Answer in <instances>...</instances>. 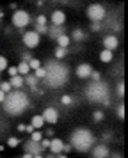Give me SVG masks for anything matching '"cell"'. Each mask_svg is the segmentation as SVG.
I'll return each mask as SVG.
<instances>
[{
    "label": "cell",
    "mask_w": 128,
    "mask_h": 158,
    "mask_svg": "<svg viewBox=\"0 0 128 158\" xmlns=\"http://www.w3.org/2000/svg\"><path fill=\"white\" fill-rule=\"evenodd\" d=\"M43 68L46 71V77H45L46 87H50V89H61V87H64L68 84V80H70V68L64 62L53 59V60H48Z\"/></svg>",
    "instance_id": "cell-1"
},
{
    "label": "cell",
    "mask_w": 128,
    "mask_h": 158,
    "mask_svg": "<svg viewBox=\"0 0 128 158\" xmlns=\"http://www.w3.org/2000/svg\"><path fill=\"white\" fill-rule=\"evenodd\" d=\"M28 107H30L28 94L23 93L21 89H13L9 94H6V100L2 103L4 112L9 115H21Z\"/></svg>",
    "instance_id": "cell-2"
},
{
    "label": "cell",
    "mask_w": 128,
    "mask_h": 158,
    "mask_svg": "<svg viewBox=\"0 0 128 158\" xmlns=\"http://www.w3.org/2000/svg\"><path fill=\"white\" fill-rule=\"evenodd\" d=\"M96 144V137L92 135L89 128H75L70 135V146L71 149L78 151V153H87L91 148Z\"/></svg>",
    "instance_id": "cell-3"
},
{
    "label": "cell",
    "mask_w": 128,
    "mask_h": 158,
    "mask_svg": "<svg viewBox=\"0 0 128 158\" xmlns=\"http://www.w3.org/2000/svg\"><path fill=\"white\" fill-rule=\"evenodd\" d=\"M85 98L89 100V103H98V105H109L110 103V89L103 80L100 82H91L85 87Z\"/></svg>",
    "instance_id": "cell-4"
},
{
    "label": "cell",
    "mask_w": 128,
    "mask_h": 158,
    "mask_svg": "<svg viewBox=\"0 0 128 158\" xmlns=\"http://www.w3.org/2000/svg\"><path fill=\"white\" fill-rule=\"evenodd\" d=\"M87 18L91 20V23H101L107 18V9L103 4L94 2L87 7Z\"/></svg>",
    "instance_id": "cell-5"
},
{
    "label": "cell",
    "mask_w": 128,
    "mask_h": 158,
    "mask_svg": "<svg viewBox=\"0 0 128 158\" xmlns=\"http://www.w3.org/2000/svg\"><path fill=\"white\" fill-rule=\"evenodd\" d=\"M11 22L16 29H25L28 23L32 22V18L28 15L27 11H23V9H18V11H14L13 16H11Z\"/></svg>",
    "instance_id": "cell-6"
},
{
    "label": "cell",
    "mask_w": 128,
    "mask_h": 158,
    "mask_svg": "<svg viewBox=\"0 0 128 158\" xmlns=\"http://www.w3.org/2000/svg\"><path fill=\"white\" fill-rule=\"evenodd\" d=\"M39 41H41V36H37L34 30H27V32L23 34V44L27 46L28 50L36 48V46L39 44Z\"/></svg>",
    "instance_id": "cell-7"
},
{
    "label": "cell",
    "mask_w": 128,
    "mask_h": 158,
    "mask_svg": "<svg viewBox=\"0 0 128 158\" xmlns=\"http://www.w3.org/2000/svg\"><path fill=\"white\" fill-rule=\"evenodd\" d=\"M41 115H43V119H45V123H48V124H55L59 121V110L53 107H46L43 110Z\"/></svg>",
    "instance_id": "cell-8"
},
{
    "label": "cell",
    "mask_w": 128,
    "mask_h": 158,
    "mask_svg": "<svg viewBox=\"0 0 128 158\" xmlns=\"http://www.w3.org/2000/svg\"><path fill=\"white\" fill-rule=\"evenodd\" d=\"M91 151H92V158H109V155H110V149H109L107 144H94Z\"/></svg>",
    "instance_id": "cell-9"
},
{
    "label": "cell",
    "mask_w": 128,
    "mask_h": 158,
    "mask_svg": "<svg viewBox=\"0 0 128 158\" xmlns=\"http://www.w3.org/2000/svg\"><path fill=\"white\" fill-rule=\"evenodd\" d=\"M91 73H92V66L89 64V62H82V64H78L77 69H75V75H77L80 80L89 78V77H91Z\"/></svg>",
    "instance_id": "cell-10"
},
{
    "label": "cell",
    "mask_w": 128,
    "mask_h": 158,
    "mask_svg": "<svg viewBox=\"0 0 128 158\" xmlns=\"http://www.w3.org/2000/svg\"><path fill=\"white\" fill-rule=\"evenodd\" d=\"M23 149H25V153H30L32 156H34V155H41L43 151H45L41 148V142H34V140H30V139L23 144Z\"/></svg>",
    "instance_id": "cell-11"
},
{
    "label": "cell",
    "mask_w": 128,
    "mask_h": 158,
    "mask_svg": "<svg viewBox=\"0 0 128 158\" xmlns=\"http://www.w3.org/2000/svg\"><path fill=\"white\" fill-rule=\"evenodd\" d=\"M117 46H119V39L114 36V34H110V36H107L103 39V50H109L114 53V52L117 50Z\"/></svg>",
    "instance_id": "cell-12"
},
{
    "label": "cell",
    "mask_w": 128,
    "mask_h": 158,
    "mask_svg": "<svg viewBox=\"0 0 128 158\" xmlns=\"http://www.w3.org/2000/svg\"><path fill=\"white\" fill-rule=\"evenodd\" d=\"M50 22H52V25H55V27H62L64 22H66V15H64V11L55 9V11L52 13V16H50Z\"/></svg>",
    "instance_id": "cell-13"
},
{
    "label": "cell",
    "mask_w": 128,
    "mask_h": 158,
    "mask_svg": "<svg viewBox=\"0 0 128 158\" xmlns=\"http://www.w3.org/2000/svg\"><path fill=\"white\" fill-rule=\"evenodd\" d=\"M62 148H64V140L62 139H50V153L52 155H61L62 153Z\"/></svg>",
    "instance_id": "cell-14"
},
{
    "label": "cell",
    "mask_w": 128,
    "mask_h": 158,
    "mask_svg": "<svg viewBox=\"0 0 128 158\" xmlns=\"http://www.w3.org/2000/svg\"><path fill=\"white\" fill-rule=\"evenodd\" d=\"M23 84H25V85H28V89H30L32 93H41V91L37 89V84H39V80L36 78L32 73H28L27 77H23Z\"/></svg>",
    "instance_id": "cell-15"
},
{
    "label": "cell",
    "mask_w": 128,
    "mask_h": 158,
    "mask_svg": "<svg viewBox=\"0 0 128 158\" xmlns=\"http://www.w3.org/2000/svg\"><path fill=\"white\" fill-rule=\"evenodd\" d=\"M64 34H66V29H64V25H62V27H55V25H50L48 30H46V36H48L50 39H53V41H55L57 37L64 36Z\"/></svg>",
    "instance_id": "cell-16"
},
{
    "label": "cell",
    "mask_w": 128,
    "mask_h": 158,
    "mask_svg": "<svg viewBox=\"0 0 128 158\" xmlns=\"http://www.w3.org/2000/svg\"><path fill=\"white\" fill-rule=\"evenodd\" d=\"M71 41H75V43H82L87 39V34H85V30L82 29H73L71 30V36H70Z\"/></svg>",
    "instance_id": "cell-17"
},
{
    "label": "cell",
    "mask_w": 128,
    "mask_h": 158,
    "mask_svg": "<svg viewBox=\"0 0 128 158\" xmlns=\"http://www.w3.org/2000/svg\"><path fill=\"white\" fill-rule=\"evenodd\" d=\"M55 43H57V46H59V48H66V50H68V46L71 44V39H70V36H68V34H64V36L57 37Z\"/></svg>",
    "instance_id": "cell-18"
},
{
    "label": "cell",
    "mask_w": 128,
    "mask_h": 158,
    "mask_svg": "<svg viewBox=\"0 0 128 158\" xmlns=\"http://www.w3.org/2000/svg\"><path fill=\"white\" fill-rule=\"evenodd\" d=\"M30 124H32L36 130H43V126H45L46 123H45V119H43V115L39 114V115H32V121H30Z\"/></svg>",
    "instance_id": "cell-19"
},
{
    "label": "cell",
    "mask_w": 128,
    "mask_h": 158,
    "mask_svg": "<svg viewBox=\"0 0 128 158\" xmlns=\"http://www.w3.org/2000/svg\"><path fill=\"white\" fill-rule=\"evenodd\" d=\"M9 84H11V87H13V89H21V87L25 85V84H23V77H21V75L11 77V80H9Z\"/></svg>",
    "instance_id": "cell-20"
},
{
    "label": "cell",
    "mask_w": 128,
    "mask_h": 158,
    "mask_svg": "<svg viewBox=\"0 0 128 158\" xmlns=\"http://www.w3.org/2000/svg\"><path fill=\"white\" fill-rule=\"evenodd\" d=\"M16 69H18V75H21V77H27L28 73H32L27 62H20V64L16 66Z\"/></svg>",
    "instance_id": "cell-21"
},
{
    "label": "cell",
    "mask_w": 128,
    "mask_h": 158,
    "mask_svg": "<svg viewBox=\"0 0 128 158\" xmlns=\"http://www.w3.org/2000/svg\"><path fill=\"white\" fill-rule=\"evenodd\" d=\"M114 59V53L112 52H109V50H101L100 52V60H101V62H110V60H112Z\"/></svg>",
    "instance_id": "cell-22"
},
{
    "label": "cell",
    "mask_w": 128,
    "mask_h": 158,
    "mask_svg": "<svg viewBox=\"0 0 128 158\" xmlns=\"http://www.w3.org/2000/svg\"><path fill=\"white\" fill-rule=\"evenodd\" d=\"M105 119V114H103V110H94L92 112V121L94 123H100Z\"/></svg>",
    "instance_id": "cell-23"
},
{
    "label": "cell",
    "mask_w": 128,
    "mask_h": 158,
    "mask_svg": "<svg viewBox=\"0 0 128 158\" xmlns=\"http://www.w3.org/2000/svg\"><path fill=\"white\" fill-rule=\"evenodd\" d=\"M66 53H68V50H66V48H59V46H57V48H55V52H53V55H55V59H57V60H61V59H64V57H66Z\"/></svg>",
    "instance_id": "cell-24"
},
{
    "label": "cell",
    "mask_w": 128,
    "mask_h": 158,
    "mask_svg": "<svg viewBox=\"0 0 128 158\" xmlns=\"http://www.w3.org/2000/svg\"><path fill=\"white\" fill-rule=\"evenodd\" d=\"M41 139H43L41 130H34V131L30 133V140H34V142H41Z\"/></svg>",
    "instance_id": "cell-25"
},
{
    "label": "cell",
    "mask_w": 128,
    "mask_h": 158,
    "mask_svg": "<svg viewBox=\"0 0 128 158\" xmlns=\"http://www.w3.org/2000/svg\"><path fill=\"white\" fill-rule=\"evenodd\" d=\"M32 75H34V77H36L37 80H45V77H46V71H45V68L41 66V68H37V69H36V71L32 73Z\"/></svg>",
    "instance_id": "cell-26"
},
{
    "label": "cell",
    "mask_w": 128,
    "mask_h": 158,
    "mask_svg": "<svg viewBox=\"0 0 128 158\" xmlns=\"http://www.w3.org/2000/svg\"><path fill=\"white\" fill-rule=\"evenodd\" d=\"M28 68H30V71H36L37 68H41V60H39V59H30Z\"/></svg>",
    "instance_id": "cell-27"
},
{
    "label": "cell",
    "mask_w": 128,
    "mask_h": 158,
    "mask_svg": "<svg viewBox=\"0 0 128 158\" xmlns=\"http://www.w3.org/2000/svg\"><path fill=\"white\" fill-rule=\"evenodd\" d=\"M0 91H2L4 94H9L11 91H13V87H11L9 82H0Z\"/></svg>",
    "instance_id": "cell-28"
},
{
    "label": "cell",
    "mask_w": 128,
    "mask_h": 158,
    "mask_svg": "<svg viewBox=\"0 0 128 158\" xmlns=\"http://www.w3.org/2000/svg\"><path fill=\"white\" fill-rule=\"evenodd\" d=\"M46 30H48V25H34V32L37 34V36L46 34Z\"/></svg>",
    "instance_id": "cell-29"
},
{
    "label": "cell",
    "mask_w": 128,
    "mask_h": 158,
    "mask_svg": "<svg viewBox=\"0 0 128 158\" xmlns=\"http://www.w3.org/2000/svg\"><path fill=\"white\" fill-rule=\"evenodd\" d=\"M46 22H48V18L45 15H37L34 20V25H46Z\"/></svg>",
    "instance_id": "cell-30"
},
{
    "label": "cell",
    "mask_w": 128,
    "mask_h": 158,
    "mask_svg": "<svg viewBox=\"0 0 128 158\" xmlns=\"http://www.w3.org/2000/svg\"><path fill=\"white\" fill-rule=\"evenodd\" d=\"M61 103H62L64 107H70V105H73V98H71L70 94H64L62 98H61Z\"/></svg>",
    "instance_id": "cell-31"
},
{
    "label": "cell",
    "mask_w": 128,
    "mask_h": 158,
    "mask_svg": "<svg viewBox=\"0 0 128 158\" xmlns=\"http://www.w3.org/2000/svg\"><path fill=\"white\" fill-rule=\"evenodd\" d=\"M9 68V62H7V59L4 55H0V73H4Z\"/></svg>",
    "instance_id": "cell-32"
},
{
    "label": "cell",
    "mask_w": 128,
    "mask_h": 158,
    "mask_svg": "<svg viewBox=\"0 0 128 158\" xmlns=\"http://www.w3.org/2000/svg\"><path fill=\"white\" fill-rule=\"evenodd\" d=\"M116 93H117L119 98L125 96V84H123V82H117V85H116Z\"/></svg>",
    "instance_id": "cell-33"
},
{
    "label": "cell",
    "mask_w": 128,
    "mask_h": 158,
    "mask_svg": "<svg viewBox=\"0 0 128 158\" xmlns=\"http://www.w3.org/2000/svg\"><path fill=\"white\" fill-rule=\"evenodd\" d=\"M116 115H117L119 119H123V117H125V105H123V103H119V105L116 107Z\"/></svg>",
    "instance_id": "cell-34"
},
{
    "label": "cell",
    "mask_w": 128,
    "mask_h": 158,
    "mask_svg": "<svg viewBox=\"0 0 128 158\" xmlns=\"http://www.w3.org/2000/svg\"><path fill=\"white\" fill-rule=\"evenodd\" d=\"M7 146H9V148H18V146H20V140H18L16 137H9V140H7Z\"/></svg>",
    "instance_id": "cell-35"
},
{
    "label": "cell",
    "mask_w": 128,
    "mask_h": 158,
    "mask_svg": "<svg viewBox=\"0 0 128 158\" xmlns=\"http://www.w3.org/2000/svg\"><path fill=\"white\" fill-rule=\"evenodd\" d=\"M89 78H91V82H100V80H101V73L92 69V73H91V77H89Z\"/></svg>",
    "instance_id": "cell-36"
},
{
    "label": "cell",
    "mask_w": 128,
    "mask_h": 158,
    "mask_svg": "<svg viewBox=\"0 0 128 158\" xmlns=\"http://www.w3.org/2000/svg\"><path fill=\"white\" fill-rule=\"evenodd\" d=\"M30 59H34L32 57V55H30V53H28V52H25V53H21V62H30Z\"/></svg>",
    "instance_id": "cell-37"
},
{
    "label": "cell",
    "mask_w": 128,
    "mask_h": 158,
    "mask_svg": "<svg viewBox=\"0 0 128 158\" xmlns=\"http://www.w3.org/2000/svg\"><path fill=\"white\" fill-rule=\"evenodd\" d=\"M101 29H103L101 23H91V30L92 32H101Z\"/></svg>",
    "instance_id": "cell-38"
},
{
    "label": "cell",
    "mask_w": 128,
    "mask_h": 158,
    "mask_svg": "<svg viewBox=\"0 0 128 158\" xmlns=\"http://www.w3.org/2000/svg\"><path fill=\"white\" fill-rule=\"evenodd\" d=\"M6 71L9 73L11 77H16V75H18V69H16V66H9V68H7Z\"/></svg>",
    "instance_id": "cell-39"
},
{
    "label": "cell",
    "mask_w": 128,
    "mask_h": 158,
    "mask_svg": "<svg viewBox=\"0 0 128 158\" xmlns=\"http://www.w3.org/2000/svg\"><path fill=\"white\" fill-rule=\"evenodd\" d=\"M41 148H43V149H48V148H50V139L43 137V139H41Z\"/></svg>",
    "instance_id": "cell-40"
},
{
    "label": "cell",
    "mask_w": 128,
    "mask_h": 158,
    "mask_svg": "<svg viewBox=\"0 0 128 158\" xmlns=\"http://www.w3.org/2000/svg\"><path fill=\"white\" fill-rule=\"evenodd\" d=\"M34 126H32V124H25V131H27V133H32V131H34Z\"/></svg>",
    "instance_id": "cell-41"
},
{
    "label": "cell",
    "mask_w": 128,
    "mask_h": 158,
    "mask_svg": "<svg viewBox=\"0 0 128 158\" xmlns=\"http://www.w3.org/2000/svg\"><path fill=\"white\" fill-rule=\"evenodd\" d=\"M109 158H123V155H121V153H110Z\"/></svg>",
    "instance_id": "cell-42"
},
{
    "label": "cell",
    "mask_w": 128,
    "mask_h": 158,
    "mask_svg": "<svg viewBox=\"0 0 128 158\" xmlns=\"http://www.w3.org/2000/svg\"><path fill=\"white\" fill-rule=\"evenodd\" d=\"M71 151V146L70 144H64V148H62V153H70Z\"/></svg>",
    "instance_id": "cell-43"
},
{
    "label": "cell",
    "mask_w": 128,
    "mask_h": 158,
    "mask_svg": "<svg viewBox=\"0 0 128 158\" xmlns=\"http://www.w3.org/2000/svg\"><path fill=\"white\" fill-rule=\"evenodd\" d=\"M9 7L13 9V11H18V4H16V2H13V4H9Z\"/></svg>",
    "instance_id": "cell-44"
},
{
    "label": "cell",
    "mask_w": 128,
    "mask_h": 158,
    "mask_svg": "<svg viewBox=\"0 0 128 158\" xmlns=\"http://www.w3.org/2000/svg\"><path fill=\"white\" fill-rule=\"evenodd\" d=\"M45 133H46L48 137H52V135H53V130H52V128H48V130H45Z\"/></svg>",
    "instance_id": "cell-45"
},
{
    "label": "cell",
    "mask_w": 128,
    "mask_h": 158,
    "mask_svg": "<svg viewBox=\"0 0 128 158\" xmlns=\"http://www.w3.org/2000/svg\"><path fill=\"white\" fill-rule=\"evenodd\" d=\"M4 100H6V94H4V93H2V91H0V105L4 103Z\"/></svg>",
    "instance_id": "cell-46"
},
{
    "label": "cell",
    "mask_w": 128,
    "mask_h": 158,
    "mask_svg": "<svg viewBox=\"0 0 128 158\" xmlns=\"http://www.w3.org/2000/svg\"><path fill=\"white\" fill-rule=\"evenodd\" d=\"M18 131H25V124H18Z\"/></svg>",
    "instance_id": "cell-47"
},
{
    "label": "cell",
    "mask_w": 128,
    "mask_h": 158,
    "mask_svg": "<svg viewBox=\"0 0 128 158\" xmlns=\"http://www.w3.org/2000/svg\"><path fill=\"white\" fill-rule=\"evenodd\" d=\"M21 158H32V155H30V153H23V156Z\"/></svg>",
    "instance_id": "cell-48"
},
{
    "label": "cell",
    "mask_w": 128,
    "mask_h": 158,
    "mask_svg": "<svg viewBox=\"0 0 128 158\" xmlns=\"http://www.w3.org/2000/svg\"><path fill=\"white\" fill-rule=\"evenodd\" d=\"M32 158H45V155H43V153H41V155H34Z\"/></svg>",
    "instance_id": "cell-49"
},
{
    "label": "cell",
    "mask_w": 128,
    "mask_h": 158,
    "mask_svg": "<svg viewBox=\"0 0 128 158\" xmlns=\"http://www.w3.org/2000/svg\"><path fill=\"white\" fill-rule=\"evenodd\" d=\"M57 158H68V156H66L64 153H61V155H57Z\"/></svg>",
    "instance_id": "cell-50"
},
{
    "label": "cell",
    "mask_w": 128,
    "mask_h": 158,
    "mask_svg": "<svg viewBox=\"0 0 128 158\" xmlns=\"http://www.w3.org/2000/svg\"><path fill=\"white\" fill-rule=\"evenodd\" d=\"M2 18H4V11L0 9V23H2Z\"/></svg>",
    "instance_id": "cell-51"
},
{
    "label": "cell",
    "mask_w": 128,
    "mask_h": 158,
    "mask_svg": "<svg viewBox=\"0 0 128 158\" xmlns=\"http://www.w3.org/2000/svg\"><path fill=\"white\" fill-rule=\"evenodd\" d=\"M45 158H57V155H52V153H50L48 156H45Z\"/></svg>",
    "instance_id": "cell-52"
}]
</instances>
